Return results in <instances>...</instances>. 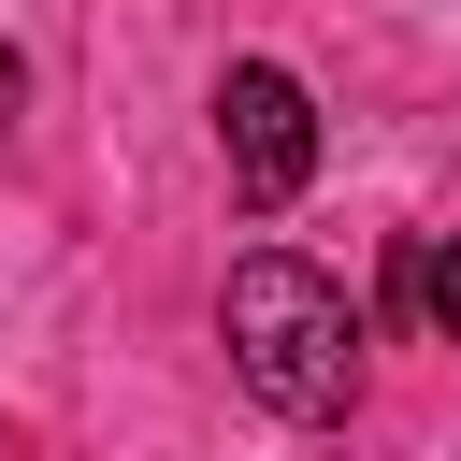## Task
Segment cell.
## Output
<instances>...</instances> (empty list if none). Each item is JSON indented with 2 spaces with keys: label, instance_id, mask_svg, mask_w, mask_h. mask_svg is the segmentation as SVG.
<instances>
[{
  "label": "cell",
  "instance_id": "3",
  "mask_svg": "<svg viewBox=\"0 0 461 461\" xmlns=\"http://www.w3.org/2000/svg\"><path fill=\"white\" fill-rule=\"evenodd\" d=\"M389 274H403V303L461 346V230H403V259H389Z\"/></svg>",
  "mask_w": 461,
  "mask_h": 461
},
{
  "label": "cell",
  "instance_id": "2",
  "mask_svg": "<svg viewBox=\"0 0 461 461\" xmlns=\"http://www.w3.org/2000/svg\"><path fill=\"white\" fill-rule=\"evenodd\" d=\"M216 158H230V202H245V216H288L303 173H317V101H303V72L230 58V72H216Z\"/></svg>",
  "mask_w": 461,
  "mask_h": 461
},
{
  "label": "cell",
  "instance_id": "1",
  "mask_svg": "<svg viewBox=\"0 0 461 461\" xmlns=\"http://www.w3.org/2000/svg\"><path fill=\"white\" fill-rule=\"evenodd\" d=\"M216 331H230V375L274 403V418H346L360 403V303L317 274V259H288V245H259V259H230V303H216Z\"/></svg>",
  "mask_w": 461,
  "mask_h": 461
},
{
  "label": "cell",
  "instance_id": "4",
  "mask_svg": "<svg viewBox=\"0 0 461 461\" xmlns=\"http://www.w3.org/2000/svg\"><path fill=\"white\" fill-rule=\"evenodd\" d=\"M14 115H29V58L0 43V130H14Z\"/></svg>",
  "mask_w": 461,
  "mask_h": 461
}]
</instances>
